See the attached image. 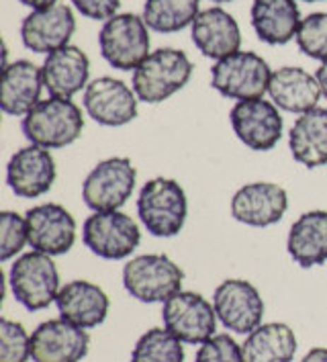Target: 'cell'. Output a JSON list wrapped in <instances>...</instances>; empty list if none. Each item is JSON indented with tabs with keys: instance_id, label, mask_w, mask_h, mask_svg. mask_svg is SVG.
Wrapping results in <instances>:
<instances>
[{
	"instance_id": "cell-1",
	"label": "cell",
	"mask_w": 327,
	"mask_h": 362,
	"mask_svg": "<svg viewBox=\"0 0 327 362\" xmlns=\"http://www.w3.org/2000/svg\"><path fill=\"white\" fill-rule=\"evenodd\" d=\"M137 215L141 226L154 238H174L186 223V192L174 178L155 176L139 191Z\"/></svg>"
},
{
	"instance_id": "cell-2",
	"label": "cell",
	"mask_w": 327,
	"mask_h": 362,
	"mask_svg": "<svg viewBox=\"0 0 327 362\" xmlns=\"http://www.w3.org/2000/svg\"><path fill=\"white\" fill-rule=\"evenodd\" d=\"M20 129L31 144L47 150H58L74 144L82 135L84 117L72 98L49 96L47 100H39L23 117Z\"/></svg>"
},
{
	"instance_id": "cell-3",
	"label": "cell",
	"mask_w": 327,
	"mask_h": 362,
	"mask_svg": "<svg viewBox=\"0 0 327 362\" xmlns=\"http://www.w3.org/2000/svg\"><path fill=\"white\" fill-rule=\"evenodd\" d=\"M193 76V62L180 49L160 47L133 70V90L139 100L157 105L182 90Z\"/></svg>"
},
{
	"instance_id": "cell-4",
	"label": "cell",
	"mask_w": 327,
	"mask_h": 362,
	"mask_svg": "<svg viewBox=\"0 0 327 362\" xmlns=\"http://www.w3.org/2000/svg\"><path fill=\"white\" fill-rule=\"evenodd\" d=\"M182 268L166 254H143L123 267V286L141 303H166L182 291Z\"/></svg>"
},
{
	"instance_id": "cell-5",
	"label": "cell",
	"mask_w": 327,
	"mask_h": 362,
	"mask_svg": "<svg viewBox=\"0 0 327 362\" xmlns=\"http://www.w3.org/2000/svg\"><path fill=\"white\" fill-rule=\"evenodd\" d=\"M54 256L29 252L15 260L8 272V286L15 301L27 311H43L58 299L59 272Z\"/></svg>"
},
{
	"instance_id": "cell-6",
	"label": "cell",
	"mask_w": 327,
	"mask_h": 362,
	"mask_svg": "<svg viewBox=\"0 0 327 362\" xmlns=\"http://www.w3.org/2000/svg\"><path fill=\"white\" fill-rule=\"evenodd\" d=\"M100 56L117 70H135L150 56V27L133 13H117L98 33Z\"/></svg>"
},
{
	"instance_id": "cell-7",
	"label": "cell",
	"mask_w": 327,
	"mask_h": 362,
	"mask_svg": "<svg viewBox=\"0 0 327 362\" xmlns=\"http://www.w3.org/2000/svg\"><path fill=\"white\" fill-rule=\"evenodd\" d=\"M270 72L266 59L254 52H235L215 62L211 70V86L231 100L264 98L268 93Z\"/></svg>"
},
{
	"instance_id": "cell-8",
	"label": "cell",
	"mask_w": 327,
	"mask_h": 362,
	"mask_svg": "<svg viewBox=\"0 0 327 362\" xmlns=\"http://www.w3.org/2000/svg\"><path fill=\"white\" fill-rule=\"evenodd\" d=\"M82 242L98 258L125 260L139 246L141 229L123 211H100L84 221Z\"/></svg>"
},
{
	"instance_id": "cell-9",
	"label": "cell",
	"mask_w": 327,
	"mask_h": 362,
	"mask_svg": "<svg viewBox=\"0 0 327 362\" xmlns=\"http://www.w3.org/2000/svg\"><path fill=\"white\" fill-rule=\"evenodd\" d=\"M137 170L129 158H109L98 162L82 182V199L88 209L119 211L133 194Z\"/></svg>"
},
{
	"instance_id": "cell-10",
	"label": "cell",
	"mask_w": 327,
	"mask_h": 362,
	"mask_svg": "<svg viewBox=\"0 0 327 362\" xmlns=\"http://www.w3.org/2000/svg\"><path fill=\"white\" fill-rule=\"evenodd\" d=\"M164 327L182 344H205L215 336V307L198 293L178 291L162 309Z\"/></svg>"
},
{
	"instance_id": "cell-11",
	"label": "cell",
	"mask_w": 327,
	"mask_h": 362,
	"mask_svg": "<svg viewBox=\"0 0 327 362\" xmlns=\"http://www.w3.org/2000/svg\"><path fill=\"white\" fill-rule=\"evenodd\" d=\"M230 121L237 139L254 152H268L283 137V115L272 100H237Z\"/></svg>"
},
{
	"instance_id": "cell-12",
	"label": "cell",
	"mask_w": 327,
	"mask_h": 362,
	"mask_svg": "<svg viewBox=\"0 0 327 362\" xmlns=\"http://www.w3.org/2000/svg\"><path fill=\"white\" fill-rule=\"evenodd\" d=\"M213 307L221 324L235 334H251L262 325L264 299L260 291L248 281H223L213 293Z\"/></svg>"
},
{
	"instance_id": "cell-13",
	"label": "cell",
	"mask_w": 327,
	"mask_h": 362,
	"mask_svg": "<svg viewBox=\"0 0 327 362\" xmlns=\"http://www.w3.org/2000/svg\"><path fill=\"white\" fill-rule=\"evenodd\" d=\"M84 109L93 121L105 127H123L137 117L139 98L123 80L111 76L95 78L84 88Z\"/></svg>"
},
{
	"instance_id": "cell-14",
	"label": "cell",
	"mask_w": 327,
	"mask_h": 362,
	"mask_svg": "<svg viewBox=\"0 0 327 362\" xmlns=\"http://www.w3.org/2000/svg\"><path fill=\"white\" fill-rule=\"evenodd\" d=\"M29 246L47 254L61 256L68 254L76 242V219L66 207L58 203H43L27 211Z\"/></svg>"
},
{
	"instance_id": "cell-15",
	"label": "cell",
	"mask_w": 327,
	"mask_h": 362,
	"mask_svg": "<svg viewBox=\"0 0 327 362\" xmlns=\"http://www.w3.org/2000/svg\"><path fill=\"white\" fill-rule=\"evenodd\" d=\"M58 176L56 160L47 148L25 146L13 153L6 166V185L20 199H37L52 191Z\"/></svg>"
},
{
	"instance_id": "cell-16",
	"label": "cell",
	"mask_w": 327,
	"mask_h": 362,
	"mask_svg": "<svg viewBox=\"0 0 327 362\" xmlns=\"http://www.w3.org/2000/svg\"><path fill=\"white\" fill-rule=\"evenodd\" d=\"M90 348V336L84 327L66 320H47L31 334L33 362H82Z\"/></svg>"
},
{
	"instance_id": "cell-17",
	"label": "cell",
	"mask_w": 327,
	"mask_h": 362,
	"mask_svg": "<svg viewBox=\"0 0 327 362\" xmlns=\"http://www.w3.org/2000/svg\"><path fill=\"white\" fill-rule=\"evenodd\" d=\"M289 209V194L274 182H250L237 189L231 199V215L250 228H270Z\"/></svg>"
},
{
	"instance_id": "cell-18",
	"label": "cell",
	"mask_w": 327,
	"mask_h": 362,
	"mask_svg": "<svg viewBox=\"0 0 327 362\" xmlns=\"http://www.w3.org/2000/svg\"><path fill=\"white\" fill-rule=\"evenodd\" d=\"M76 31V19L70 6L54 4L47 8L31 11L20 23L23 45L35 54H52L64 45H70V39Z\"/></svg>"
},
{
	"instance_id": "cell-19",
	"label": "cell",
	"mask_w": 327,
	"mask_h": 362,
	"mask_svg": "<svg viewBox=\"0 0 327 362\" xmlns=\"http://www.w3.org/2000/svg\"><path fill=\"white\" fill-rule=\"evenodd\" d=\"M191 35L196 49L205 57L217 62L239 52L242 45V31L237 21L219 6H211L196 15L191 25Z\"/></svg>"
},
{
	"instance_id": "cell-20",
	"label": "cell",
	"mask_w": 327,
	"mask_h": 362,
	"mask_svg": "<svg viewBox=\"0 0 327 362\" xmlns=\"http://www.w3.org/2000/svg\"><path fill=\"white\" fill-rule=\"evenodd\" d=\"M59 317L70 324L93 329L100 325L109 315V295L90 281H70L59 288L58 299Z\"/></svg>"
},
{
	"instance_id": "cell-21",
	"label": "cell",
	"mask_w": 327,
	"mask_h": 362,
	"mask_svg": "<svg viewBox=\"0 0 327 362\" xmlns=\"http://www.w3.org/2000/svg\"><path fill=\"white\" fill-rule=\"evenodd\" d=\"M41 70L49 96L72 98L88 86L90 59L76 45H64L45 57Z\"/></svg>"
},
{
	"instance_id": "cell-22",
	"label": "cell",
	"mask_w": 327,
	"mask_h": 362,
	"mask_svg": "<svg viewBox=\"0 0 327 362\" xmlns=\"http://www.w3.org/2000/svg\"><path fill=\"white\" fill-rule=\"evenodd\" d=\"M43 70L29 59H17L2 68L0 109L11 117H25L39 103Z\"/></svg>"
},
{
	"instance_id": "cell-23",
	"label": "cell",
	"mask_w": 327,
	"mask_h": 362,
	"mask_svg": "<svg viewBox=\"0 0 327 362\" xmlns=\"http://www.w3.org/2000/svg\"><path fill=\"white\" fill-rule=\"evenodd\" d=\"M268 95L278 109L287 113L303 115L317 107L319 96L323 93L317 76L297 66H285L272 72Z\"/></svg>"
},
{
	"instance_id": "cell-24",
	"label": "cell",
	"mask_w": 327,
	"mask_h": 362,
	"mask_svg": "<svg viewBox=\"0 0 327 362\" xmlns=\"http://www.w3.org/2000/svg\"><path fill=\"white\" fill-rule=\"evenodd\" d=\"M250 17L258 39L268 45L289 43L303 21L297 0H254Z\"/></svg>"
},
{
	"instance_id": "cell-25",
	"label": "cell",
	"mask_w": 327,
	"mask_h": 362,
	"mask_svg": "<svg viewBox=\"0 0 327 362\" xmlns=\"http://www.w3.org/2000/svg\"><path fill=\"white\" fill-rule=\"evenodd\" d=\"M287 250L295 264L301 268H313L327 262V211L303 213L290 226Z\"/></svg>"
},
{
	"instance_id": "cell-26",
	"label": "cell",
	"mask_w": 327,
	"mask_h": 362,
	"mask_svg": "<svg viewBox=\"0 0 327 362\" xmlns=\"http://www.w3.org/2000/svg\"><path fill=\"white\" fill-rule=\"evenodd\" d=\"M292 158L305 168H319L327 164V109L315 107L303 113L289 134Z\"/></svg>"
},
{
	"instance_id": "cell-27",
	"label": "cell",
	"mask_w": 327,
	"mask_h": 362,
	"mask_svg": "<svg viewBox=\"0 0 327 362\" xmlns=\"http://www.w3.org/2000/svg\"><path fill=\"white\" fill-rule=\"evenodd\" d=\"M242 352L244 362H292L297 354V336L287 324H262L248 334Z\"/></svg>"
},
{
	"instance_id": "cell-28",
	"label": "cell",
	"mask_w": 327,
	"mask_h": 362,
	"mask_svg": "<svg viewBox=\"0 0 327 362\" xmlns=\"http://www.w3.org/2000/svg\"><path fill=\"white\" fill-rule=\"evenodd\" d=\"M201 0H145L143 21L157 33H176L193 25Z\"/></svg>"
},
{
	"instance_id": "cell-29",
	"label": "cell",
	"mask_w": 327,
	"mask_h": 362,
	"mask_svg": "<svg viewBox=\"0 0 327 362\" xmlns=\"http://www.w3.org/2000/svg\"><path fill=\"white\" fill-rule=\"evenodd\" d=\"M131 362H184V346L166 327H152L135 344Z\"/></svg>"
},
{
	"instance_id": "cell-30",
	"label": "cell",
	"mask_w": 327,
	"mask_h": 362,
	"mask_svg": "<svg viewBox=\"0 0 327 362\" xmlns=\"http://www.w3.org/2000/svg\"><path fill=\"white\" fill-rule=\"evenodd\" d=\"M299 49L311 59L327 62V13H311L297 31Z\"/></svg>"
},
{
	"instance_id": "cell-31",
	"label": "cell",
	"mask_w": 327,
	"mask_h": 362,
	"mask_svg": "<svg viewBox=\"0 0 327 362\" xmlns=\"http://www.w3.org/2000/svg\"><path fill=\"white\" fill-rule=\"evenodd\" d=\"M31 358V336L19 322L0 320V362H27Z\"/></svg>"
},
{
	"instance_id": "cell-32",
	"label": "cell",
	"mask_w": 327,
	"mask_h": 362,
	"mask_svg": "<svg viewBox=\"0 0 327 362\" xmlns=\"http://www.w3.org/2000/svg\"><path fill=\"white\" fill-rule=\"evenodd\" d=\"M29 244L27 219L13 211L0 213V260L8 262Z\"/></svg>"
},
{
	"instance_id": "cell-33",
	"label": "cell",
	"mask_w": 327,
	"mask_h": 362,
	"mask_svg": "<svg viewBox=\"0 0 327 362\" xmlns=\"http://www.w3.org/2000/svg\"><path fill=\"white\" fill-rule=\"evenodd\" d=\"M194 362H244V352L230 334H215L201 344Z\"/></svg>"
},
{
	"instance_id": "cell-34",
	"label": "cell",
	"mask_w": 327,
	"mask_h": 362,
	"mask_svg": "<svg viewBox=\"0 0 327 362\" xmlns=\"http://www.w3.org/2000/svg\"><path fill=\"white\" fill-rule=\"evenodd\" d=\"M78 13L86 19L109 21L115 17L121 0H70Z\"/></svg>"
},
{
	"instance_id": "cell-35",
	"label": "cell",
	"mask_w": 327,
	"mask_h": 362,
	"mask_svg": "<svg viewBox=\"0 0 327 362\" xmlns=\"http://www.w3.org/2000/svg\"><path fill=\"white\" fill-rule=\"evenodd\" d=\"M301 362H327V348L326 346H319V348H313L305 354V358Z\"/></svg>"
},
{
	"instance_id": "cell-36",
	"label": "cell",
	"mask_w": 327,
	"mask_h": 362,
	"mask_svg": "<svg viewBox=\"0 0 327 362\" xmlns=\"http://www.w3.org/2000/svg\"><path fill=\"white\" fill-rule=\"evenodd\" d=\"M20 4L33 8V11H39V8H47V6H54L58 4V0H19Z\"/></svg>"
},
{
	"instance_id": "cell-37",
	"label": "cell",
	"mask_w": 327,
	"mask_h": 362,
	"mask_svg": "<svg viewBox=\"0 0 327 362\" xmlns=\"http://www.w3.org/2000/svg\"><path fill=\"white\" fill-rule=\"evenodd\" d=\"M317 82H319V86H321V93L327 96V62L321 64V68L317 70Z\"/></svg>"
},
{
	"instance_id": "cell-38",
	"label": "cell",
	"mask_w": 327,
	"mask_h": 362,
	"mask_svg": "<svg viewBox=\"0 0 327 362\" xmlns=\"http://www.w3.org/2000/svg\"><path fill=\"white\" fill-rule=\"evenodd\" d=\"M211 2H219L221 4V2H231V0H211Z\"/></svg>"
},
{
	"instance_id": "cell-39",
	"label": "cell",
	"mask_w": 327,
	"mask_h": 362,
	"mask_svg": "<svg viewBox=\"0 0 327 362\" xmlns=\"http://www.w3.org/2000/svg\"><path fill=\"white\" fill-rule=\"evenodd\" d=\"M301 2H321V0H301Z\"/></svg>"
}]
</instances>
